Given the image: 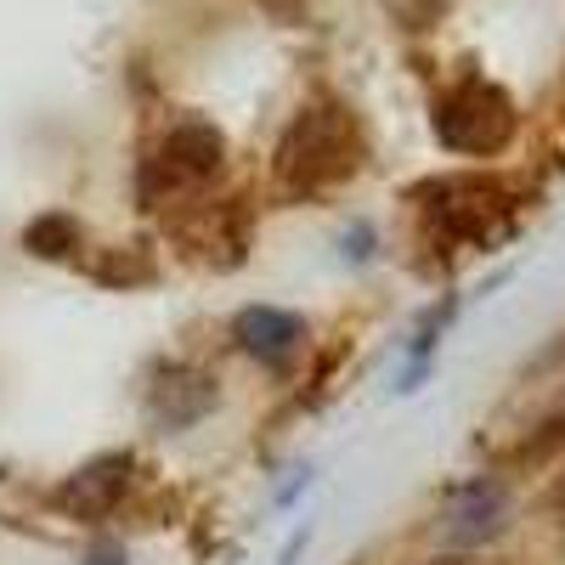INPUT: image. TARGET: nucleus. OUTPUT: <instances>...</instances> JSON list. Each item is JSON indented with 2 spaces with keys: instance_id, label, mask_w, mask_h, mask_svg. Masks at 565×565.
Returning a JSON list of instances; mask_svg holds the SVG:
<instances>
[{
  "instance_id": "obj_8",
  "label": "nucleus",
  "mask_w": 565,
  "mask_h": 565,
  "mask_svg": "<svg viewBox=\"0 0 565 565\" xmlns=\"http://www.w3.org/2000/svg\"><path fill=\"white\" fill-rule=\"evenodd\" d=\"M34 255H68L74 244H79V226L68 221V215H40L34 226H29V238H23Z\"/></svg>"
},
{
  "instance_id": "obj_5",
  "label": "nucleus",
  "mask_w": 565,
  "mask_h": 565,
  "mask_svg": "<svg viewBox=\"0 0 565 565\" xmlns=\"http://www.w3.org/2000/svg\"><path fill=\"white\" fill-rule=\"evenodd\" d=\"M125 487H130V452H114V458L85 463L79 476H68L57 487V509L74 514V521H103V514L125 498Z\"/></svg>"
},
{
  "instance_id": "obj_3",
  "label": "nucleus",
  "mask_w": 565,
  "mask_h": 565,
  "mask_svg": "<svg viewBox=\"0 0 565 565\" xmlns=\"http://www.w3.org/2000/svg\"><path fill=\"white\" fill-rule=\"evenodd\" d=\"M424 215H430V226H441L447 238H487V232L503 226L509 215V193L498 181L487 175H447V181H430L424 186Z\"/></svg>"
},
{
  "instance_id": "obj_4",
  "label": "nucleus",
  "mask_w": 565,
  "mask_h": 565,
  "mask_svg": "<svg viewBox=\"0 0 565 565\" xmlns=\"http://www.w3.org/2000/svg\"><path fill=\"white\" fill-rule=\"evenodd\" d=\"M221 159H226V141H221L215 125H204V119L181 125V130H170V141H164V148L153 153V164H148V193L159 199V193L199 186V181H210V175L221 170Z\"/></svg>"
},
{
  "instance_id": "obj_9",
  "label": "nucleus",
  "mask_w": 565,
  "mask_h": 565,
  "mask_svg": "<svg viewBox=\"0 0 565 565\" xmlns=\"http://www.w3.org/2000/svg\"><path fill=\"white\" fill-rule=\"evenodd\" d=\"M391 12H396L407 29H430V23L447 12V0H391Z\"/></svg>"
},
{
  "instance_id": "obj_7",
  "label": "nucleus",
  "mask_w": 565,
  "mask_h": 565,
  "mask_svg": "<svg viewBox=\"0 0 565 565\" xmlns=\"http://www.w3.org/2000/svg\"><path fill=\"white\" fill-rule=\"evenodd\" d=\"M503 492L498 487H487V481H476V487H463V498L452 503V514H447V532H452V543H487V537H498L503 532Z\"/></svg>"
},
{
  "instance_id": "obj_1",
  "label": "nucleus",
  "mask_w": 565,
  "mask_h": 565,
  "mask_svg": "<svg viewBox=\"0 0 565 565\" xmlns=\"http://www.w3.org/2000/svg\"><path fill=\"white\" fill-rule=\"evenodd\" d=\"M362 164V130L351 119V108L340 103H311L295 114V125L277 141V181L289 193H317L334 186Z\"/></svg>"
},
{
  "instance_id": "obj_6",
  "label": "nucleus",
  "mask_w": 565,
  "mask_h": 565,
  "mask_svg": "<svg viewBox=\"0 0 565 565\" xmlns=\"http://www.w3.org/2000/svg\"><path fill=\"white\" fill-rule=\"evenodd\" d=\"M232 340H238V351H249L255 362H289L306 340V322L295 311H277V306H249L232 322Z\"/></svg>"
},
{
  "instance_id": "obj_10",
  "label": "nucleus",
  "mask_w": 565,
  "mask_h": 565,
  "mask_svg": "<svg viewBox=\"0 0 565 565\" xmlns=\"http://www.w3.org/2000/svg\"><path fill=\"white\" fill-rule=\"evenodd\" d=\"M85 565H125V554H114V548H103V554H90Z\"/></svg>"
},
{
  "instance_id": "obj_12",
  "label": "nucleus",
  "mask_w": 565,
  "mask_h": 565,
  "mask_svg": "<svg viewBox=\"0 0 565 565\" xmlns=\"http://www.w3.org/2000/svg\"><path fill=\"white\" fill-rule=\"evenodd\" d=\"M436 565H458V559H436Z\"/></svg>"
},
{
  "instance_id": "obj_11",
  "label": "nucleus",
  "mask_w": 565,
  "mask_h": 565,
  "mask_svg": "<svg viewBox=\"0 0 565 565\" xmlns=\"http://www.w3.org/2000/svg\"><path fill=\"white\" fill-rule=\"evenodd\" d=\"M559 509H565V481H559Z\"/></svg>"
},
{
  "instance_id": "obj_2",
  "label": "nucleus",
  "mask_w": 565,
  "mask_h": 565,
  "mask_svg": "<svg viewBox=\"0 0 565 565\" xmlns=\"http://www.w3.org/2000/svg\"><path fill=\"white\" fill-rule=\"evenodd\" d=\"M436 136L447 153L463 159H492L514 141V97L498 79L463 74L447 97L436 103Z\"/></svg>"
}]
</instances>
